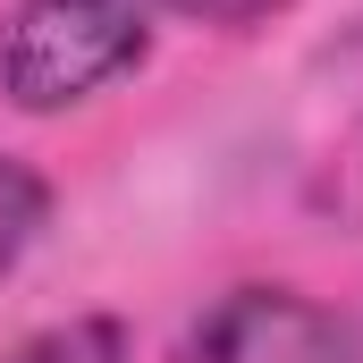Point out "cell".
I'll return each mask as SVG.
<instances>
[{"instance_id": "2", "label": "cell", "mask_w": 363, "mask_h": 363, "mask_svg": "<svg viewBox=\"0 0 363 363\" xmlns=\"http://www.w3.org/2000/svg\"><path fill=\"white\" fill-rule=\"evenodd\" d=\"M169 363H363V330L296 287H228L186 321Z\"/></svg>"}, {"instance_id": "5", "label": "cell", "mask_w": 363, "mask_h": 363, "mask_svg": "<svg viewBox=\"0 0 363 363\" xmlns=\"http://www.w3.org/2000/svg\"><path fill=\"white\" fill-rule=\"evenodd\" d=\"M161 9H178V17H194V26H228V34H245V26L279 17L287 0H161Z\"/></svg>"}, {"instance_id": "3", "label": "cell", "mask_w": 363, "mask_h": 363, "mask_svg": "<svg viewBox=\"0 0 363 363\" xmlns=\"http://www.w3.org/2000/svg\"><path fill=\"white\" fill-rule=\"evenodd\" d=\"M43 220H51V186H43V169L0 161V279L26 262V245L43 237Z\"/></svg>"}, {"instance_id": "1", "label": "cell", "mask_w": 363, "mask_h": 363, "mask_svg": "<svg viewBox=\"0 0 363 363\" xmlns=\"http://www.w3.org/2000/svg\"><path fill=\"white\" fill-rule=\"evenodd\" d=\"M144 0H17L0 26V93L17 110H68L144 60Z\"/></svg>"}, {"instance_id": "4", "label": "cell", "mask_w": 363, "mask_h": 363, "mask_svg": "<svg viewBox=\"0 0 363 363\" xmlns=\"http://www.w3.org/2000/svg\"><path fill=\"white\" fill-rule=\"evenodd\" d=\"M127 321H110V313H93V321H60V330H43V338H26L9 363H127Z\"/></svg>"}]
</instances>
